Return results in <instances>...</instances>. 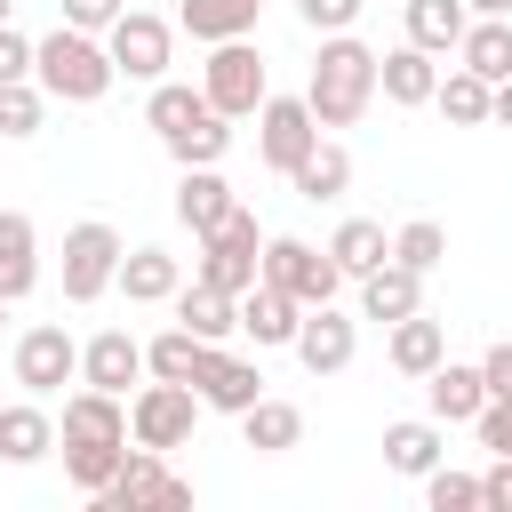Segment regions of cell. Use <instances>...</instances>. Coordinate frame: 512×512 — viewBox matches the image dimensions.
<instances>
[{"instance_id":"6da1fadb","label":"cell","mask_w":512,"mask_h":512,"mask_svg":"<svg viewBox=\"0 0 512 512\" xmlns=\"http://www.w3.org/2000/svg\"><path fill=\"white\" fill-rule=\"evenodd\" d=\"M304 104H312L320 128H352V120H368V104H376V48L352 40V32H320Z\"/></svg>"},{"instance_id":"7a4b0ae2","label":"cell","mask_w":512,"mask_h":512,"mask_svg":"<svg viewBox=\"0 0 512 512\" xmlns=\"http://www.w3.org/2000/svg\"><path fill=\"white\" fill-rule=\"evenodd\" d=\"M32 80H40L56 104H96V96L120 80V64H112L104 32H80V24L56 16V32L32 40Z\"/></svg>"},{"instance_id":"3957f363","label":"cell","mask_w":512,"mask_h":512,"mask_svg":"<svg viewBox=\"0 0 512 512\" xmlns=\"http://www.w3.org/2000/svg\"><path fill=\"white\" fill-rule=\"evenodd\" d=\"M192 280L248 296V288L264 280V224H256L248 208H232L216 232H200V264H192Z\"/></svg>"},{"instance_id":"277c9868","label":"cell","mask_w":512,"mask_h":512,"mask_svg":"<svg viewBox=\"0 0 512 512\" xmlns=\"http://www.w3.org/2000/svg\"><path fill=\"white\" fill-rule=\"evenodd\" d=\"M200 88H208V104L224 120H256V104L272 96V72H264L256 40H216L208 64H200Z\"/></svg>"},{"instance_id":"5b68a950","label":"cell","mask_w":512,"mask_h":512,"mask_svg":"<svg viewBox=\"0 0 512 512\" xmlns=\"http://www.w3.org/2000/svg\"><path fill=\"white\" fill-rule=\"evenodd\" d=\"M200 432V392L192 384H168V376H152V384H136L128 392V440H144V448H184Z\"/></svg>"},{"instance_id":"8992f818","label":"cell","mask_w":512,"mask_h":512,"mask_svg":"<svg viewBox=\"0 0 512 512\" xmlns=\"http://www.w3.org/2000/svg\"><path fill=\"white\" fill-rule=\"evenodd\" d=\"M120 256H128V240L104 216H80L64 232V296L72 304H96L104 288H120Z\"/></svg>"},{"instance_id":"52a82bcc","label":"cell","mask_w":512,"mask_h":512,"mask_svg":"<svg viewBox=\"0 0 512 512\" xmlns=\"http://www.w3.org/2000/svg\"><path fill=\"white\" fill-rule=\"evenodd\" d=\"M264 280H272V288H288L296 304H336L344 264H336L328 248L296 240V232H264Z\"/></svg>"},{"instance_id":"ba28073f","label":"cell","mask_w":512,"mask_h":512,"mask_svg":"<svg viewBox=\"0 0 512 512\" xmlns=\"http://www.w3.org/2000/svg\"><path fill=\"white\" fill-rule=\"evenodd\" d=\"M104 48H112V64H120V80H168V64H176V24L168 16H152V8H120V24L104 32Z\"/></svg>"},{"instance_id":"9c48e42d","label":"cell","mask_w":512,"mask_h":512,"mask_svg":"<svg viewBox=\"0 0 512 512\" xmlns=\"http://www.w3.org/2000/svg\"><path fill=\"white\" fill-rule=\"evenodd\" d=\"M16 384L32 392V400H56L64 384H80V344H72V328H56V320H40V328H24L16 336Z\"/></svg>"},{"instance_id":"30bf717a","label":"cell","mask_w":512,"mask_h":512,"mask_svg":"<svg viewBox=\"0 0 512 512\" xmlns=\"http://www.w3.org/2000/svg\"><path fill=\"white\" fill-rule=\"evenodd\" d=\"M320 136H328V128L312 120V104H304V96H264V104H256V160H264L272 176H288Z\"/></svg>"},{"instance_id":"8fae6325","label":"cell","mask_w":512,"mask_h":512,"mask_svg":"<svg viewBox=\"0 0 512 512\" xmlns=\"http://www.w3.org/2000/svg\"><path fill=\"white\" fill-rule=\"evenodd\" d=\"M96 504H104V512H136V504H192V480H184V472H168V456L136 440V448L120 456V472H112V488H104Z\"/></svg>"},{"instance_id":"7c38bea8","label":"cell","mask_w":512,"mask_h":512,"mask_svg":"<svg viewBox=\"0 0 512 512\" xmlns=\"http://www.w3.org/2000/svg\"><path fill=\"white\" fill-rule=\"evenodd\" d=\"M288 352H296V368H304V376H344V368L360 360V320H352V312H336V304H312Z\"/></svg>"},{"instance_id":"4fadbf2b","label":"cell","mask_w":512,"mask_h":512,"mask_svg":"<svg viewBox=\"0 0 512 512\" xmlns=\"http://www.w3.org/2000/svg\"><path fill=\"white\" fill-rule=\"evenodd\" d=\"M192 392H200V408H216V416H248V408L264 400V368H256V360H240V352H224V344H208V360H200Z\"/></svg>"},{"instance_id":"5bb4252c","label":"cell","mask_w":512,"mask_h":512,"mask_svg":"<svg viewBox=\"0 0 512 512\" xmlns=\"http://www.w3.org/2000/svg\"><path fill=\"white\" fill-rule=\"evenodd\" d=\"M376 96H384V104H400V112L432 104V96H440V56H432V48H416V40L384 48V56H376Z\"/></svg>"},{"instance_id":"9a60e30c","label":"cell","mask_w":512,"mask_h":512,"mask_svg":"<svg viewBox=\"0 0 512 512\" xmlns=\"http://www.w3.org/2000/svg\"><path fill=\"white\" fill-rule=\"evenodd\" d=\"M304 312H312V304H296L288 288H272V280H256V288L240 296V336H248L256 352H280V344H296V328H304Z\"/></svg>"},{"instance_id":"2e32d148","label":"cell","mask_w":512,"mask_h":512,"mask_svg":"<svg viewBox=\"0 0 512 512\" xmlns=\"http://www.w3.org/2000/svg\"><path fill=\"white\" fill-rule=\"evenodd\" d=\"M136 376H152L144 368V344L128 336V328H96L88 344H80V384H96V392H120L128 400V384Z\"/></svg>"},{"instance_id":"e0dca14e","label":"cell","mask_w":512,"mask_h":512,"mask_svg":"<svg viewBox=\"0 0 512 512\" xmlns=\"http://www.w3.org/2000/svg\"><path fill=\"white\" fill-rule=\"evenodd\" d=\"M488 408V376H480V360H440L432 376H424V416H440V424H472Z\"/></svg>"},{"instance_id":"ac0fdd59","label":"cell","mask_w":512,"mask_h":512,"mask_svg":"<svg viewBox=\"0 0 512 512\" xmlns=\"http://www.w3.org/2000/svg\"><path fill=\"white\" fill-rule=\"evenodd\" d=\"M232 208H240V192L224 184V168H216V160H208V168H184V176H176V224H184L192 240H200V232H216V224H224Z\"/></svg>"},{"instance_id":"d6986e66","label":"cell","mask_w":512,"mask_h":512,"mask_svg":"<svg viewBox=\"0 0 512 512\" xmlns=\"http://www.w3.org/2000/svg\"><path fill=\"white\" fill-rule=\"evenodd\" d=\"M384 464H392L400 480H424L432 464H448V424H440V416H400V424H384Z\"/></svg>"},{"instance_id":"ffe728a7","label":"cell","mask_w":512,"mask_h":512,"mask_svg":"<svg viewBox=\"0 0 512 512\" xmlns=\"http://www.w3.org/2000/svg\"><path fill=\"white\" fill-rule=\"evenodd\" d=\"M32 288H40V232L24 208H0V296L24 304Z\"/></svg>"},{"instance_id":"44dd1931","label":"cell","mask_w":512,"mask_h":512,"mask_svg":"<svg viewBox=\"0 0 512 512\" xmlns=\"http://www.w3.org/2000/svg\"><path fill=\"white\" fill-rule=\"evenodd\" d=\"M408 312H424V272H408V264H376L368 280H360V320H408Z\"/></svg>"},{"instance_id":"7402d4cb","label":"cell","mask_w":512,"mask_h":512,"mask_svg":"<svg viewBox=\"0 0 512 512\" xmlns=\"http://www.w3.org/2000/svg\"><path fill=\"white\" fill-rule=\"evenodd\" d=\"M168 312L192 328V336H208V344H224V336H240V296L232 288H208V280H184L176 296H168Z\"/></svg>"},{"instance_id":"603a6c76","label":"cell","mask_w":512,"mask_h":512,"mask_svg":"<svg viewBox=\"0 0 512 512\" xmlns=\"http://www.w3.org/2000/svg\"><path fill=\"white\" fill-rule=\"evenodd\" d=\"M384 360L400 368V376H432L440 360H448V328L432 320V312H408V320H392V336H384Z\"/></svg>"},{"instance_id":"cb8c5ba5","label":"cell","mask_w":512,"mask_h":512,"mask_svg":"<svg viewBox=\"0 0 512 512\" xmlns=\"http://www.w3.org/2000/svg\"><path fill=\"white\" fill-rule=\"evenodd\" d=\"M56 440H64V432H56V416H48V408H40L32 392L0 408V464H40V456H48Z\"/></svg>"},{"instance_id":"d4e9b609","label":"cell","mask_w":512,"mask_h":512,"mask_svg":"<svg viewBox=\"0 0 512 512\" xmlns=\"http://www.w3.org/2000/svg\"><path fill=\"white\" fill-rule=\"evenodd\" d=\"M56 432H64V440H128V400H120V392H96V384H80V392L64 400Z\"/></svg>"},{"instance_id":"484cf974","label":"cell","mask_w":512,"mask_h":512,"mask_svg":"<svg viewBox=\"0 0 512 512\" xmlns=\"http://www.w3.org/2000/svg\"><path fill=\"white\" fill-rule=\"evenodd\" d=\"M288 184H296V200H312V208H320V200H344V192H352V152H344L336 136H320V144L288 168Z\"/></svg>"},{"instance_id":"4316f807","label":"cell","mask_w":512,"mask_h":512,"mask_svg":"<svg viewBox=\"0 0 512 512\" xmlns=\"http://www.w3.org/2000/svg\"><path fill=\"white\" fill-rule=\"evenodd\" d=\"M176 288H184V264H176L168 248H152V240H144V248H128V256H120V296H128V304H168Z\"/></svg>"},{"instance_id":"83f0119b","label":"cell","mask_w":512,"mask_h":512,"mask_svg":"<svg viewBox=\"0 0 512 512\" xmlns=\"http://www.w3.org/2000/svg\"><path fill=\"white\" fill-rule=\"evenodd\" d=\"M456 64L480 80H512V16H472L456 40Z\"/></svg>"},{"instance_id":"f1b7e54d","label":"cell","mask_w":512,"mask_h":512,"mask_svg":"<svg viewBox=\"0 0 512 512\" xmlns=\"http://www.w3.org/2000/svg\"><path fill=\"white\" fill-rule=\"evenodd\" d=\"M432 104H440L448 128H488V120H496V80H480V72L456 64V72H440V96H432Z\"/></svg>"},{"instance_id":"f546056e","label":"cell","mask_w":512,"mask_h":512,"mask_svg":"<svg viewBox=\"0 0 512 512\" xmlns=\"http://www.w3.org/2000/svg\"><path fill=\"white\" fill-rule=\"evenodd\" d=\"M240 440H248L256 456H288V448L304 440V408H296V400H272V392H264V400H256V408L240 416Z\"/></svg>"},{"instance_id":"4dcf8cb0","label":"cell","mask_w":512,"mask_h":512,"mask_svg":"<svg viewBox=\"0 0 512 512\" xmlns=\"http://www.w3.org/2000/svg\"><path fill=\"white\" fill-rule=\"evenodd\" d=\"M400 16H408V40L432 48V56H456V40H464V24H472L464 0H400Z\"/></svg>"},{"instance_id":"1f68e13d","label":"cell","mask_w":512,"mask_h":512,"mask_svg":"<svg viewBox=\"0 0 512 512\" xmlns=\"http://www.w3.org/2000/svg\"><path fill=\"white\" fill-rule=\"evenodd\" d=\"M256 8H264V0H184L176 24L216 48V40H248V32H256Z\"/></svg>"},{"instance_id":"d6a6232c","label":"cell","mask_w":512,"mask_h":512,"mask_svg":"<svg viewBox=\"0 0 512 512\" xmlns=\"http://www.w3.org/2000/svg\"><path fill=\"white\" fill-rule=\"evenodd\" d=\"M208 112V88H192V80H152V96H144V128L168 144L176 128H192Z\"/></svg>"},{"instance_id":"836d02e7","label":"cell","mask_w":512,"mask_h":512,"mask_svg":"<svg viewBox=\"0 0 512 512\" xmlns=\"http://www.w3.org/2000/svg\"><path fill=\"white\" fill-rule=\"evenodd\" d=\"M328 256L344 264V280H368V272L392 256V240H384V224H376V216H344V224H336V240H328Z\"/></svg>"},{"instance_id":"e575fe53","label":"cell","mask_w":512,"mask_h":512,"mask_svg":"<svg viewBox=\"0 0 512 512\" xmlns=\"http://www.w3.org/2000/svg\"><path fill=\"white\" fill-rule=\"evenodd\" d=\"M120 456H128V440H64V480L96 504L104 488H112V472H120Z\"/></svg>"},{"instance_id":"d590c367","label":"cell","mask_w":512,"mask_h":512,"mask_svg":"<svg viewBox=\"0 0 512 512\" xmlns=\"http://www.w3.org/2000/svg\"><path fill=\"white\" fill-rule=\"evenodd\" d=\"M200 360H208V336H192L184 320H176V328H160V336L144 344V368H152V376H168V384H192V376H200Z\"/></svg>"},{"instance_id":"8d00e7d4","label":"cell","mask_w":512,"mask_h":512,"mask_svg":"<svg viewBox=\"0 0 512 512\" xmlns=\"http://www.w3.org/2000/svg\"><path fill=\"white\" fill-rule=\"evenodd\" d=\"M224 152H232V120H224L216 104H208L192 128L168 136V160H176V168H208V160H224Z\"/></svg>"},{"instance_id":"74e56055","label":"cell","mask_w":512,"mask_h":512,"mask_svg":"<svg viewBox=\"0 0 512 512\" xmlns=\"http://www.w3.org/2000/svg\"><path fill=\"white\" fill-rule=\"evenodd\" d=\"M392 264H408V272H424V280H432V272L448 264V232H440L432 216H408V224L392 232Z\"/></svg>"},{"instance_id":"f35d334b","label":"cell","mask_w":512,"mask_h":512,"mask_svg":"<svg viewBox=\"0 0 512 512\" xmlns=\"http://www.w3.org/2000/svg\"><path fill=\"white\" fill-rule=\"evenodd\" d=\"M48 104H56V96H48L40 80H8V88H0V136H8V144H24V136H40V120H48Z\"/></svg>"},{"instance_id":"ab89813d","label":"cell","mask_w":512,"mask_h":512,"mask_svg":"<svg viewBox=\"0 0 512 512\" xmlns=\"http://www.w3.org/2000/svg\"><path fill=\"white\" fill-rule=\"evenodd\" d=\"M424 504H432V512H472V504H488V496H480V472L432 464V472H424Z\"/></svg>"},{"instance_id":"60d3db41","label":"cell","mask_w":512,"mask_h":512,"mask_svg":"<svg viewBox=\"0 0 512 512\" xmlns=\"http://www.w3.org/2000/svg\"><path fill=\"white\" fill-rule=\"evenodd\" d=\"M360 8H368V0H296L304 32H352V24H360Z\"/></svg>"},{"instance_id":"b9f144b4","label":"cell","mask_w":512,"mask_h":512,"mask_svg":"<svg viewBox=\"0 0 512 512\" xmlns=\"http://www.w3.org/2000/svg\"><path fill=\"white\" fill-rule=\"evenodd\" d=\"M472 432H480L488 456H512V400H488V408L472 416Z\"/></svg>"},{"instance_id":"7bdbcfd3","label":"cell","mask_w":512,"mask_h":512,"mask_svg":"<svg viewBox=\"0 0 512 512\" xmlns=\"http://www.w3.org/2000/svg\"><path fill=\"white\" fill-rule=\"evenodd\" d=\"M120 8H128V0H56V16H64V24H80V32H112V24H120Z\"/></svg>"},{"instance_id":"ee69618b","label":"cell","mask_w":512,"mask_h":512,"mask_svg":"<svg viewBox=\"0 0 512 512\" xmlns=\"http://www.w3.org/2000/svg\"><path fill=\"white\" fill-rule=\"evenodd\" d=\"M480 376H488V400H512V336H496L480 352Z\"/></svg>"},{"instance_id":"f6af8a7d","label":"cell","mask_w":512,"mask_h":512,"mask_svg":"<svg viewBox=\"0 0 512 512\" xmlns=\"http://www.w3.org/2000/svg\"><path fill=\"white\" fill-rule=\"evenodd\" d=\"M8 80H32V40L16 32V24H0V88Z\"/></svg>"},{"instance_id":"bcb514c9","label":"cell","mask_w":512,"mask_h":512,"mask_svg":"<svg viewBox=\"0 0 512 512\" xmlns=\"http://www.w3.org/2000/svg\"><path fill=\"white\" fill-rule=\"evenodd\" d=\"M480 496H488V504H512V456H496V464L480 472Z\"/></svg>"},{"instance_id":"7dc6e473","label":"cell","mask_w":512,"mask_h":512,"mask_svg":"<svg viewBox=\"0 0 512 512\" xmlns=\"http://www.w3.org/2000/svg\"><path fill=\"white\" fill-rule=\"evenodd\" d=\"M496 128H512V80H496Z\"/></svg>"},{"instance_id":"c3c4849f","label":"cell","mask_w":512,"mask_h":512,"mask_svg":"<svg viewBox=\"0 0 512 512\" xmlns=\"http://www.w3.org/2000/svg\"><path fill=\"white\" fill-rule=\"evenodd\" d=\"M472 16H512V0H464Z\"/></svg>"},{"instance_id":"681fc988","label":"cell","mask_w":512,"mask_h":512,"mask_svg":"<svg viewBox=\"0 0 512 512\" xmlns=\"http://www.w3.org/2000/svg\"><path fill=\"white\" fill-rule=\"evenodd\" d=\"M8 16H16V0H0V24H8Z\"/></svg>"},{"instance_id":"f907efd6","label":"cell","mask_w":512,"mask_h":512,"mask_svg":"<svg viewBox=\"0 0 512 512\" xmlns=\"http://www.w3.org/2000/svg\"><path fill=\"white\" fill-rule=\"evenodd\" d=\"M0 328H8V296H0Z\"/></svg>"}]
</instances>
